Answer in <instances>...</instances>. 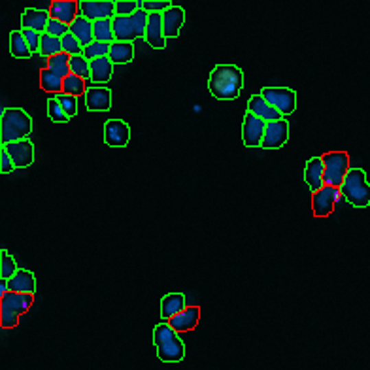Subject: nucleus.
I'll use <instances>...</instances> for the list:
<instances>
[{"label":"nucleus","mask_w":370,"mask_h":370,"mask_svg":"<svg viewBox=\"0 0 370 370\" xmlns=\"http://www.w3.org/2000/svg\"><path fill=\"white\" fill-rule=\"evenodd\" d=\"M130 142V127L123 119H108L104 123V143L110 148H125Z\"/></svg>","instance_id":"obj_11"},{"label":"nucleus","mask_w":370,"mask_h":370,"mask_svg":"<svg viewBox=\"0 0 370 370\" xmlns=\"http://www.w3.org/2000/svg\"><path fill=\"white\" fill-rule=\"evenodd\" d=\"M198 319H200V308H198V306H189L187 310H183L181 314L172 317V319L168 321V325L180 334V332L193 331L196 325H198Z\"/></svg>","instance_id":"obj_22"},{"label":"nucleus","mask_w":370,"mask_h":370,"mask_svg":"<svg viewBox=\"0 0 370 370\" xmlns=\"http://www.w3.org/2000/svg\"><path fill=\"white\" fill-rule=\"evenodd\" d=\"M321 159L325 165V185L340 189L349 172V155L346 151H329Z\"/></svg>","instance_id":"obj_5"},{"label":"nucleus","mask_w":370,"mask_h":370,"mask_svg":"<svg viewBox=\"0 0 370 370\" xmlns=\"http://www.w3.org/2000/svg\"><path fill=\"white\" fill-rule=\"evenodd\" d=\"M49 15L51 19L65 23V25H72L76 21V17L80 15V2L76 0H53L49 6Z\"/></svg>","instance_id":"obj_14"},{"label":"nucleus","mask_w":370,"mask_h":370,"mask_svg":"<svg viewBox=\"0 0 370 370\" xmlns=\"http://www.w3.org/2000/svg\"><path fill=\"white\" fill-rule=\"evenodd\" d=\"M47 68L51 70L53 74L59 76L60 80H65V78L72 74L70 72V57H68L67 53H59V55H55L51 59H47Z\"/></svg>","instance_id":"obj_32"},{"label":"nucleus","mask_w":370,"mask_h":370,"mask_svg":"<svg viewBox=\"0 0 370 370\" xmlns=\"http://www.w3.org/2000/svg\"><path fill=\"white\" fill-rule=\"evenodd\" d=\"M87 93V83L82 78L70 74L68 78H65L62 82V95H72V97H80V95H85Z\"/></svg>","instance_id":"obj_33"},{"label":"nucleus","mask_w":370,"mask_h":370,"mask_svg":"<svg viewBox=\"0 0 370 370\" xmlns=\"http://www.w3.org/2000/svg\"><path fill=\"white\" fill-rule=\"evenodd\" d=\"M19 270L17 264H15V259L6 249H0V279H12L15 276V272Z\"/></svg>","instance_id":"obj_34"},{"label":"nucleus","mask_w":370,"mask_h":370,"mask_svg":"<svg viewBox=\"0 0 370 370\" xmlns=\"http://www.w3.org/2000/svg\"><path fill=\"white\" fill-rule=\"evenodd\" d=\"M15 170V165L12 157H10V153H8L4 148L0 150V174H10Z\"/></svg>","instance_id":"obj_46"},{"label":"nucleus","mask_w":370,"mask_h":370,"mask_svg":"<svg viewBox=\"0 0 370 370\" xmlns=\"http://www.w3.org/2000/svg\"><path fill=\"white\" fill-rule=\"evenodd\" d=\"M287 138H289V123H287V119L266 123V130H264L261 148L263 150H279L287 143Z\"/></svg>","instance_id":"obj_10"},{"label":"nucleus","mask_w":370,"mask_h":370,"mask_svg":"<svg viewBox=\"0 0 370 370\" xmlns=\"http://www.w3.org/2000/svg\"><path fill=\"white\" fill-rule=\"evenodd\" d=\"M10 153L14 161L15 168H27L34 163V143L30 140H21V142H12L2 146Z\"/></svg>","instance_id":"obj_12"},{"label":"nucleus","mask_w":370,"mask_h":370,"mask_svg":"<svg viewBox=\"0 0 370 370\" xmlns=\"http://www.w3.org/2000/svg\"><path fill=\"white\" fill-rule=\"evenodd\" d=\"M23 36L27 40L29 44L30 51L32 53H40V44H42V34L40 32H34V30H21Z\"/></svg>","instance_id":"obj_45"},{"label":"nucleus","mask_w":370,"mask_h":370,"mask_svg":"<svg viewBox=\"0 0 370 370\" xmlns=\"http://www.w3.org/2000/svg\"><path fill=\"white\" fill-rule=\"evenodd\" d=\"M112 23L115 42H130V44H132V40L138 38L136 36L132 17H119V15H115L112 19Z\"/></svg>","instance_id":"obj_24"},{"label":"nucleus","mask_w":370,"mask_h":370,"mask_svg":"<svg viewBox=\"0 0 370 370\" xmlns=\"http://www.w3.org/2000/svg\"><path fill=\"white\" fill-rule=\"evenodd\" d=\"M10 53L14 55L15 59H29L32 55L21 30H12V34H10Z\"/></svg>","instance_id":"obj_28"},{"label":"nucleus","mask_w":370,"mask_h":370,"mask_svg":"<svg viewBox=\"0 0 370 370\" xmlns=\"http://www.w3.org/2000/svg\"><path fill=\"white\" fill-rule=\"evenodd\" d=\"M62 53H67L68 57H76V55H82L83 53L82 44H80L78 38H76L74 34H70V32L62 38Z\"/></svg>","instance_id":"obj_40"},{"label":"nucleus","mask_w":370,"mask_h":370,"mask_svg":"<svg viewBox=\"0 0 370 370\" xmlns=\"http://www.w3.org/2000/svg\"><path fill=\"white\" fill-rule=\"evenodd\" d=\"M248 112L253 113V115L259 117V119H263L264 123H274V121L286 119L274 106L268 104V102L264 100L261 93H259V95H253V97H249Z\"/></svg>","instance_id":"obj_13"},{"label":"nucleus","mask_w":370,"mask_h":370,"mask_svg":"<svg viewBox=\"0 0 370 370\" xmlns=\"http://www.w3.org/2000/svg\"><path fill=\"white\" fill-rule=\"evenodd\" d=\"M261 95L284 117H289L297 110V93L289 87H263Z\"/></svg>","instance_id":"obj_6"},{"label":"nucleus","mask_w":370,"mask_h":370,"mask_svg":"<svg viewBox=\"0 0 370 370\" xmlns=\"http://www.w3.org/2000/svg\"><path fill=\"white\" fill-rule=\"evenodd\" d=\"M47 115H49V119L55 121V123H67L68 115L62 110V106L57 100V97H53L47 100Z\"/></svg>","instance_id":"obj_38"},{"label":"nucleus","mask_w":370,"mask_h":370,"mask_svg":"<svg viewBox=\"0 0 370 370\" xmlns=\"http://www.w3.org/2000/svg\"><path fill=\"white\" fill-rule=\"evenodd\" d=\"M70 34H74L78 38V42L82 44V47H87L95 42V36H93V21L85 19L82 15L76 17V21L70 25Z\"/></svg>","instance_id":"obj_25"},{"label":"nucleus","mask_w":370,"mask_h":370,"mask_svg":"<svg viewBox=\"0 0 370 370\" xmlns=\"http://www.w3.org/2000/svg\"><path fill=\"white\" fill-rule=\"evenodd\" d=\"M244 72L236 65H218L208 78L210 95L218 100H234L240 97Z\"/></svg>","instance_id":"obj_1"},{"label":"nucleus","mask_w":370,"mask_h":370,"mask_svg":"<svg viewBox=\"0 0 370 370\" xmlns=\"http://www.w3.org/2000/svg\"><path fill=\"white\" fill-rule=\"evenodd\" d=\"M57 100L62 106V110L68 115V119L70 117H74L76 113H78V97H72V95H57Z\"/></svg>","instance_id":"obj_43"},{"label":"nucleus","mask_w":370,"mask_h":370,"mask_svg":"<svg viewBox=\"0 0 370 370\" xmlns=\"http://www.w3.org/2000/svg\"><path fill=\"white\" fill-rule=\"evenodd\" d=\"M93 36H95L97 42L113 44V42H115V36H113L112 19H100V21L93 23Z\"/></svg>","instance_id":"obj_29"},{"label":"nucleus","mask_w":370,"mask_h":370,"mask_svg":"<svg viewBox=\"0 0 370 370\" xmlns=\"http://www.w3.org/2000/svg\"><path fill=\"white\" fill-rule=\"evenodd\" d=\"M80 15L93 23L100 19H113L115 0H80Z\"/></svg>","instance_id":"obj_7"},{"label":"nucleus","mask_w":370,"mask_h":370,"mask_svg":"<svg viewBox=\"0 0 370 370\" xmlns=\"http://www.w3.org/2000/svg\"><path fill=\"white\" fill-rule=\"evenodd\" d=\"M342 196L338 187H331L325 185L323 189H319L317 193L312 195V211L316 218H327L331 216L334 210V204L338 203V198Z\"/></svg>","instance_id":"obj_8"},{"label":"nucleus","mask_w":370,"mask_h":370,"mask_svg":"<svg viewBox=\"0 0 370 370\" xmlns=\"http://www.w3.org/2000/svg\"><path fill=\"white\" fill-rule=\"evenodd\" d=\"M264 130H266V123L263 119L255 117L253 113H246L244 115V123H242V142L246 148H261L264 138Z\"/></svg>","instance_id":"obj_9"},{"label":"nucleus","mask_w":370,"mask_h":370,"mask_svg":"<svg viewBox=\"0 0 370 370\" xmlns=\"http://www.w3.org/2000/svg\"><path fill=\"white\" fill-rule=\"evenodd\" d=\"M146 42L155 47V49H165L166 38L165 29H163V14H150L148 21V30H146Z\"/></svg>","instance_id":"obj_19"},{"label":"nucleus","mask_w":370,"mask_h":370,"mask_svg":"<svg viewBox=\"0 0 370 370\" xmlns=\"http://www.w3.org/2000/svg\"><path fill=\"white\" fill-rule=\"evenodd\" d=\"M19 317L21 316H17L8 306L0 304V327L2 329H14V327H17L19 325Z\"/></svg>","instance_id":"obj_39"},{"label":"nucleus","mask_w":370,"mask_h":370,"mask_svg":"<svg viewBox=\"0 0 370 370\" xmlns=\"http://www.w3.org/2000/svg\"><path fill=\"white\" fill-rule=\"evenodd\" d=\"M113 65L110 57H100V59L91 60V82L106 83L112 80Z\"/></svg>","instance_id":"obj_26"},{"label":"nucleus","mask_w":370,"mask_h":370,"mask_svg":"<svg viewBox=\"0 0 370 370\" xmlns=\"http://www.w3.org/2000/svg\"><path fill=\"white\" fill-rule=\"evenodd\" d=\"M340 193L354 208L370 206V183L367 180V172L362 168H349Z\"/></svg>","instance_id":"obj_4"},{"label":"nucleus","mask_w":370,"mask_h":370,"mask_svg":"<svg viewBox=\"0 0 370 370\" xmlns=\"http://www.w3.org/2000/svg\"><path fill=\"white\" fill-rule=\"evenodd\" d=\"M108 57L113 65H128L135 59V45L130 42H113Z\"/></svg>","instance_id":"obj_27"},{"label":"nucleus","mask_w":370,"mask_h":370,"mask_svg":"<svg viewBox=\"0 0 370 370\" xmlns=\"http://www.w3.org/2000/svg\"><path fill=\"white\" fill-rule=\"evenodd\" d=\"M138 10H143V0H115V15L130 17Z\"/></svg>","instance_id":"obj_36"},{"label":"nucleus","mask_w":370,"mask_h":370,"mask_svg":"<svg viewBox=\"0 0 370 370\" xmlns=\"http://www.w3.org/2000/svg\"><path fill=\"white\" fill-rule=\"evenodd\" d=\"M185 23V10L180 6H172L163 14V29H165V38H178L180 30Z\"/></svg>","instance_id":"obj_18"},{"label":"nucleus","mask_w":370,"mask_h":370,"mask_svg":"<svg viewBox=\"0 0 370 370\" xmlns=\"http://www.w3.org/2000/svg\"><path fill=\"white\" fill-rule=\"evenodd\" d=\"M85 106L89 112H108L112 108V91L106 87H91L85 93Z\"/></svg>","instance_id":"obj_17"},{"label":"nucleus","mask_w":370,"mask_h":370,"mask_svg":"<svg viewBox=\"0 0 370 370\" xmlns=\"http://www.w3.org/2000/svg\"><path fill=\"white\" fill-rule=\"evenodd\" d=\"M62 82L59 76L53 74L49 68H42L40 70V87L45 93H62Z\"/></svg>","instance_id":"obj_30"},{"label":"nucleus","mask_w":370,"mask_h":370,"mask_svg":"<svg viewBox=\"0 0 370 370\" xmlns=\"http://www.w3.org/2000/svg\"><path fill=\"white\" fill-rule=\"evenodd\" d=\"M304 181L308 183L312 195L325 187V165L321 157H312L304 166Z\"/></svg>","instance_id":"obj_15"},{"label":"nucleus","mask_w":370,"mask_h":370,"mask_svg":"<svg viewBox=\"0 0 370 370\" xmlns=\"http://www.w3.org/2000/svg\"><path fill=\"white\" fill-rule=\"evenodd\" d=\"M70 72L82 80H91V62L83 55L70 57Z\"/></svg>","instance_id":"obj_35"},{"label":"nucleus","mask_w":370,"mask_h":370,"mask_svg":"<svg viewBox=\"0 0 370 370\" xmlns=\"http://www.w3.org/2000/svg\"><path fill=\"white\" fill-rule=\"evenodd\" d=\"M32 119L21 108H4L0 112V140L2 146L12 142L29 140Z\"/></svg>","instance_id":"obj_2"},{"label":"nucleus","mask_w":370,"mask_h":370,"mask_svg":"<svg viewBox=\"0 0 370 370\" xmlns=\"http://www.w3.org/2000/svg\"><path fill=\"white\" fill-rule=\"evenodd\" d=\"M0 304H4L8 308L15 312L17 316H23L30 310V306L34 304V294H23V293H6L0 299Z\"/></svg>","instance_id":"obj_23"},{"label":"nucleus","mask_w":370,"mask_h":370,"mask_svg":"<svg viewBox=\"0 0 370 370\" xmlns=\"http://www.w3.org/2000/svg\"><path fill=\"white\" fill-rule=\"evenodd\" d=\"M170 8H172L170 0H143V10L148 14H165Z\"/></svg>","instance_id":"obj_42"},{"label":"nucleus","mask_w":370,"mask_h":370,"mask_svg":"<svg viewBox=\"0 0 370 370\" xmlns=\"http://www.w3.org/2000/svg\"><path fill=\"white\" fill-rule=\"evenodd\" d=\"M153 344L163 362H180L185 357V344L168 323H159L153 329Z\"/></svg>","instance_id":"obj_3"},{"label":"nucleus","mask_w":370,"mask_h":370,"mask_svg":"<svg viewBox=\"0 0 370 370\" xmlns=\"http://www.w3.org/2000/svg\"><path fill=\"white\" fill-rule=\"evenodd\" d=\"M187 299L183 293H168L163 297L161 301V317L166 319V323L176 317L178 314H181L183 310H187Z\"/></svg>","instance_id":"obj_20"},{"label":"nucleus","mask_w":370,"mask_h":370,"mask_svg":"<svg viewBox=\"0 0 370 370\" xmlns=\"http://www.w3.org/2000/svg\"><path fill=\"white\" fill-rule=\"evenodd\" d=\"M8 287L12 293H23V294H34L36 293V276L30 270L19 268L15 272L12 279H8Z\"/></svg>","instance_id":"obj_21"},{"label":"nucleus","mask_w":370,"mask_h":370,"mask_svg":"<svg viewBox=\"0 0 370 370\" xmlns=\"http://www.w3.org/2000/svg\"><path fill=\"white\" fill-rule=\"evenodd\" d=\"M51 19V15L47 10H38V8H27L21 15V30H34L44 34L47 29V23Z\"/></svg>","instance_id":"obj_16"},{"label":"nucleus","mask_w":370,"mask_h":370,"mask_svg":"<svg viewBox=\"0 0 370 370\" xmlns=\"http://www.w3.org/2000/svg\"><path fill=\"white\" fill-rule=\"evenodd\" d=\"M110 47H112V44H104V42H93L91 45H87V47H83V57L89 60H95V59H100V57H108L110 55Z\"/></svg>","instance_id":"obj_37"},{"label":"nucleus","mask_w":370,"mask_h":370,"mask_svg":"<svg viewBox=\"0 0 370 370\" xmlns=\"http://www.w3.org/2000/svg\"><path fill=\"white\" fill-rule=\"evenodd\" d=\"M59 53H62V40L44 32L42 34V44H40V55L45 57V59H51Z\"/></svg>","instance_id":"obj_31"},{"label":"nucleus","mask_w":370,"mask_h":370,"mask_svg":"<svg viewBox=\"0 0 370 370\" xmlns=\"http://www.w3.org/2000/svg\"><path fill=\"white\" fill-rule=\"evenodd\" d=\"M132 17V23H135V30H136V36L143 38L146 36V30H148V21H150V14L146 12V10H138L135 15H130Z\"/></svg>","instance_id":"obj_41"},{"label":"nucleus","mask_w":370,"mask_h":370,"mask_svg":"<svg viewBox=\"0 0 370 370\" xmlns=\"http://www.w3.org/2000/svg\"><path fill=\"white\" fill-rule=\"evenodd\" d=\"M45 32H47V34H51V36L60 38V40H62V38L67 36L68 32H70V27H68V25H65V23L57 21V19H49Z\"/></svg>","instance_id":"obj_44"}]
</instances>
